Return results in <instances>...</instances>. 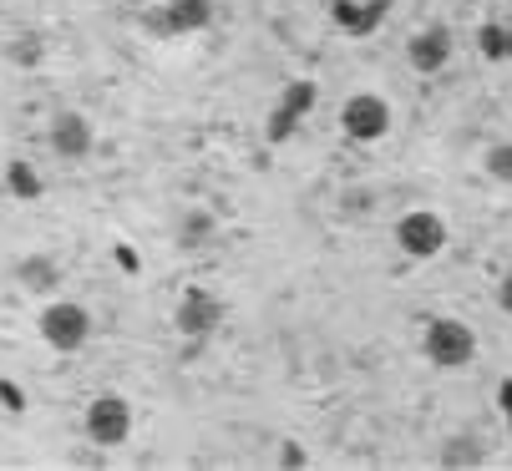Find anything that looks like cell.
Returning <instances> with one entry per match:
<instances>
[{"label": "cell", "instance_id": "cell-11", "mask_svg": "<svg viewBox=\"0 0 512 471\" xmlns=\"http://www.w3.org/2000/svg\"><path fill=\"white\" fill-rule=\"evenodd\" d=\"M386 6H391V0H365V6H355V0H330V21H335V31L365 41L386 21Z\"/></svg>", "mask_w": 512, "mask_h": 471}, {"label": "cell", "instance_id": "cell-8", "mask_svg": "<svg viewBox=\"0 0 512 471\" xmlns=\"http://www.w3.org/2000/svg\"><path fill=\"white\" fill-rule=\"evenodd\" d=\"M340 132L350 142H381L391 132V102L381 92H355L340 107Z\"/></svg>", "mask_w": 512, "mask_h": 471}, {"label": "cell", "instance_id": "cell-14", "mask_svg": "<svg viewBox=\"0 0 512 471\" xmlns=\"http://www.w3.org/2000/svg\"><path fill=\"white\" fill-rule=\"evenodd\" d=\"M6 193L21 198V203H36L46 193V183H41V173L26 163V157H11V163H6Z\"/></svg>", "mask_w": 512, "mask_h": 471}, {"label": "cell", "instance_id": "cell-22", "mask_svg": "<svg viewBox=\"0 0 512 471\" xmlns=\"http://www.w3.org/2000/svg\"><path fill=\"white\" fill-rule=\"evenodd\" d=\"M117 264H122V274H137V269H142V259H137L127 244H117Z\"/></svg>", "mask_w": 512, "mask_h": 471}, {"label": "cell", "instance_id": "cell-5", "mask_svg": "<svg viewBox=\"0 0 512 471\" xmlns=\"http://www.w3.org/2000/svg\"><path fill=\"white\" fill-rule=\"evenodd\" d=\"M218 325H224V299H218L213 289H203V284H188L173 304V330L183 340H208Z\"/></svg>", "mask_w": 512, "mask_h": 471}, {"label": "cell", "instance_id": "cell-19", "mask_svg": "<svg viewBox=\"0 0 512 471\" xmlns=\"http://www.w3.org/2000/svg\"><path fill=\"white\" fill-rule=\"evenodd\" d=\"M274 461H279V466H289V471H300V466H310V451H305L300 441H279Z\"/></svg>", "mask_w": 512, "mask_h": 471}, {"label": "cell", "instance_id": "cell-12", "mask_svg": "<svg viewBox=\"0 0 512 471\" xmlns=\"http://www.w3.org/2000/svg\"><path fill=\"white\" fill-rule=\"evenodd\" d=\"M61 279H66V269H61L51 254H26V259L16 264V284H21L26 294H36V299H56V294H61Z\"/></svg>", "mask_w": 512, "mask_h": 471}, {"label": "cell", "instance_id": "cell-15", "mask_svg": "<svg viewBox=\"0 0 512 471\" xmlns=\"http://www.w3.org/2000/svg\"><path fill=\"white\" fill-rule=\"evenodd\" d=\"M436 461H442V466H482V461H487V446H482L472 431H462V436H447V441H442Z\"/></svg>", "mask_w": 512, "mask_h": 471}, {"label": "cell", "instance_id": "cell-9", "mask_svg": "<svg viewBox=\"0 0 512 471\" xmlns=\"http://www.w3.org/2000/svg\"><path fill=\"white\" fill-rule=\"evenodd\" d=\"M46 142H51V152L61 157V163H87V157L97 152V127L82 112H56L51 127H46Z\"/></svg>", "mask_w": 512, "mask_h": 471}, {"label": "cell", "instance_id": "cell-20", "mask_svg": "<svg viewBox=\"0 0 512 471\" xmlns=\"http://www.w3.org/2000/svg\"><path fill=\"white\" fill-rule=\"evenodd\" d=\"M0 406H6V411H26V390L21 385H11V380H0Z\"/></svg>", "mask_w": 512, "mask_h": 471}, {"label": "cell", "instance_id": "cell-21", "mask_svg": "<svg viewBox=\"0 0 512 471\" xmlns=\"http://www.w3.org/2000/svg\"><path fill=\"white\" fill-rule=\"evenodd\" d=\"M497 304H502V314L512 320V274H502V284H497Z\"/></svg>", "mask_w": 512, "mask_h": 471}, {"label": "cell", "instance_id": "cell-1", "mask_svg": "<svg viewBox=\"0 0 512 471\" xmlns=\"http://www.w3.org/2000/svg\"><path fill=\"white\" fill-rule=\"evenodd\" d=\"M41 340L56 350V355H77L87 350L92 340V309L82 299H51L41 309Z\"/></svg>", "mask_w": 512, "mask_h": 471}, {"label": "cell", "instance_id": "cell-16", "mask_svg": "<svg viewBox=\"0 0 512 471\" xmlns=\"http://www.w3.org/2000/svg\"><path fill=\"white\" fill-rule=\"evenodd\" d=\"M477 51H482V61H512V26L507 21H482L477 26Z\"/></svg>", "mask_w": 512, "mask_h": 471}, {"label": "cell", "instance_id": "cell-17", "mask_svg": "<svg viewBox=\"0 0 512 471\" xmlns=\"http://www.w3.org/2000/svg\"><path fill=\"white\" fill-rule=\"evenodd\" d=\"M482 168L492 183H512V142H492L487 157H482Z\"/></svg>", "mask_w": 512, "mask_h": 471}, {"label": "cell", "instance_id": "cell-23", "mask_svg": "<svg viewBox=\"0 0 512 471\" xmlns=\"http://www.w3.org/2000/svg\"><path fill=\"white\" fill-rule=\"evenodd\" d=\"M502 406H507V416H512V385H502Z\"/></svg>", "mask_w": 512, "mask_h": 471}, {"label": "cell", "instance_id": "cell-7", "mask_svg": "<svg viewBox=\"0 0 512 471\" xmlns=\"http://www.w3.org/2000/svg\"><path fill=\"white\" fill-rule=\"evenodd\" d=\"M396 244L406 259H436L447 249V218L436 208H411L396 218Z\"/></svg>", "mask_w": 512, "mask_h": 471}, {"label": "cell", "instance_id": "cell-4", "mask_svg": "<svg viewBox=\"0 0 512 471\" xmlns=\"http://www.w3.org/2000/svg\"><path fill=\"white\" fill-rule=\"evenodd\" d=\"M315 102H320V82H310V76H300V82H289L284 92H279V102H274V112H269V127H264V142H274V147H284L289 137L300 132V122L315 112Z\"/></svg>", "mask_w": 512, "mask_h": 471}, {"label": "cell", "instance_id": "cell-18", "mask_svg": "<svg viewBox=\"0 0 512 471\" xmlns=\"http://www.w3.org/2000/svg\"><path fill=\"white\" fill-rule=\"evenodd\" d=\"M11 61L26 66V71H36V66L46 61V41H41V36H16V41H11Z\"/></svg>", "mask_w": 512, "mask_h": 471}, {"label": "cell", "instance_id": "cell-13", "mask_svg": "<svg viewBox=\"0 0 512 471\" xmlns=\"http://www.w3.org/2000/svg\"><path fill=\"white\" fill-rule=\"evenodd\" d=\"M213 233H218V218L208 208H188L173 228V239H178V249H203V244H213Z\"/></svg>", "mask_w": 512, "mask_h": 471}, {"label": "cell", "instance_id": "cell-6", "mask_svg": "<svg viewBox=\"0 0 512 471\" xmlns=\"http://www.w3.org/2000/svg\"><path fill=\"white\" fill-rule=\"evenodd\" d=\"M82 431H87V441L97 451L127 446V436H132V406H127V396H97L82 411Z\"/></svg>", "mask_w": 512, "mask_h": 471}, {"label": "cell", "instance_id": "cell-3", "mask_svg": "<svg viewBox=\"0 0 512 471\" xmlns=\"http://www.w3.org/2000/svg\"><path fill=\"white\" fill-rule=\"evenodd\" d=\"M213 0H168V6H153L142 11V31L158 36V41H173V36H198L213 26Z\"/></svg>", "mask_w": 512, "mask_h": 471}, {"label": "cell", "instance_id": "cell-10", "mask_svg": "<svg viewBox=\"0 0 512 471\" xmlns=\"http://www.w3.org/2000/svg\"><path fill=\"white\" fill-rule=\"evenodd\" d=\"M452 31L447 26H426V31H416L411 41H406V61H411V71L416 76H436L447 61H452Z\"/></svg>", "mask_w": 512, "mask_h": 471}, {"label": "cell", "instance_id": "cell-2", "mask_svg": "<svg viewBox=\"0 0 512 471\" xmlns=\"http://www.w3.org/2000/svg\"><path fill=\"white\" fill-rule=\"evenodd\" d=\"M421 355L436 370H467L477 360V330L467 320H431L421 335Z\"/></svg>", "mask_w": 512, "mask_h": 471}]
</instances>
